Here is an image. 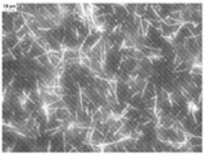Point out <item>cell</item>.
<instances>
[{
  "instance_id": "cell-3",
  "label": "cell",
  "mask_w": 204,
  "mask_h": 154,
  "mask_svg": "<svg viewBox=\"0 0 204 154\" xmlns=\"http://www.w3.org/2000/svg\"><path fill=\"white\" fill-rule=\"evenodd\" d=\"M149 28H150V23L141 17V23H140V36L142 39H148V33H149Z\"/></svg>"
},
{
  "instance_id": "cell-4",
  "label": "cell",
  "mask_w": 204,
  "mask_h": 154,
  "mask_svg": "<svg viewBox=\"0 0 204 154\" xmlns=\"http://www.w3.org/2000/svg\"><path fill=\"white\" fill-rule=\"evenodd\" d=\"M21 108L24 110V112H27L28 114L32 116V113L35 112V109H36V103H35V101H32V100L28 98L26 101H24V104H23Z\"/></svg>"
},
{
  "instance_id": "cell-5",
  "label": "cell",
  "mask_w": 204,
  "mask_h": 154,
  "mask_svg": "<svg viewBox=\"0 0 204 154\" xmlns=\"http://www.w3.org/2000/svg\"><path fill=\"white\" fill-rule=\"evenodd\" d=\"M82 5V11H83V14L85 17H86L87 22H94V19H92V8H91V4L89 3H81Z\"/></svg>"
},
{
  "instance_id": "cell-18",
  "label": "cell",
  "mask_w": 204,
  "mask_h": 154,
  "mask_svg": "<svg viewBox=\"0 0 204 154\" xmlns=\"http://www.w3.org/2000/svg\"><path fill=\"white\" fill-rule=\"evenodd\" d=\"M155 103H157V98H150L148 100L144 101V105H145V109H154L155 108Z\"/></svg>"
},
{
  "instance_id": "cell-6",
  "label": "cell",
  "mask_w": 204,
  "mask_h": 154,
  "mask_svg": "<svg viewBox=\"0 0 204 154\" xmlns=\"http://www.w3.org/2000/svg\"><path fill=\"white\" fill-rule=\"evenodd\" d=\"M55 116L58 119H61V121H64V119H67L68 117L71 116V112L70 109H68L67 107L66 108H58L57 112H55Z\"/></svg>"
},
{
  "instance_id": "cell-11",
  "label": "cell",
  "mask_w": 204,
  "mask_h": 154,
  "mask_svg": "<svg viewBox=\"0 0 204 154\" xmlns=\"http://www.w3.org/2000/svg\"><path fill=\"white\" fill-rule=\"evenodd\" d=\"M48 55H49V62H50V64H52L54 68H58L59 66L62 64V59L61 58H58V57H55V55H52L50 53H48Z\"/></svg>"
},
{
  "instance_id": "cell-23",
  "label": "cell",
  "mask_w": 204,
  "mask_h": 154,
  "mask_svg": "<svg viewBox=\"0 0 204 154\" xmlns=\"http://www.w3.org/2000/svg\"><path fill=\"white\" fill-rule=\"evenodd\" d=\"M136 42H134L129 37H125L123 39V42H122V48H126V49H130V48H135Z\"/></svg>"
},
{
  "instance_id": "cell-27",
  "label": "cell",
  "mask_w": 204,
  "mask_h": 154,
  "mask_svg": "<svg viewBox=\"0 0 204 154\" xmlns=\"http://www.w3.org/2000/svg\"><path fill=\"white\" fill-rule=\"evenodd\" d=\"M160 22H163L164 24H167V26H175V24H180V22H177V21H175V19H172V18H169V17H166L164 19H162Z\"/></svg>"
},
{
  "instance_id": "cell-12",
  "label": "cell",
  "mask_w": 204,
  "mask_h": 154,
  "mask_svg": "<svg viewBox=\"0 0 204 154\" xmlns=\"http://www.w3.org/2000/svg\"><path fill=\"white\" fill-rule=\"evenodd\" d=\"M28 32H30V27L26 24V26H23V27L18 32H15V36L18 37V40H22V39H24V37L28 35Z\"/></svg>"
},
{
  "instance_id": "cell-24",
  "label": "cell",
  "mask_w": 204,
  "mask_h": 154,
  "mask_svg": "<svg viewBox=\"0 0 204 154\" xmlns=\"http://www.w3.org/2000/svg\"><path fill=\"white\" fill-rule=\"evenodd\" d=\"M120 131L122 135H123V138H130V135H131V130L127 126H125V125H122L121 127H120Z\"/></svg>"
},
{
  "instance_id": "cell-16",
  "label": "cell",
  "mask_w": 204,
  "mask_h": 154,
  "mask_svg": "<svg viewBox=\"0 0 204 154\" xmlns=\"http://www.w3.org/2000/svg\"><path fill=\"white\" fill-rule=\"evenodd\" d=\"M189 71H190V76H203V67L193 66Z\"/></svg>"
},
{
  "instance_id": "cell-30",
  "label": "cell",
  "mask_w": 204,
  "mask_h": 154,
  "mask_svg": "<svg viewBox=\"0 0 204 154\" xmlns=\"http://www.w3.org/2000/svg\"><path fill=\"white\" fill-rule=\"evenodd\" d=\"M190 152L191 153H202L203 152V148H202V145H193V147H190Z\"/></svg>"
},
{
  "instance_id": "cell-2",
  "label": "cell",
  "mask_w": 204,
  "mask_h": 154,
  "mask_svg": "<svg viewBox=\"0 0 204 154\" xmlns=\"http://www.w3.org/2000/svg\"><path fill=\"white\" fill-rule=\"evenodd\" d=\"M23 26H26V19H24V17L22 14H19L18 17H15V18L13 19V31H14V33L18 32Z\"/></svg>"
},
{
  "instance_id": "cell-9",
  "label": "cell",
  "mask_w": 204,
  "mask_h": 154,
  "mask_svg": "<svg viewBox=\"0 0 204 154\" xmlns=\"http://www.w3.org/2000/svg\"><path fill=\"white\" fill-rule=\"evenodd\" d=\"M105 100H107V103H108V105L109 107H112V105H114V104H118V98H117V95L116 94H112V92H108L107 95H105Z\"/></svg>"
},
{
  "instance_id": "cell-13",
  "label": "cell",
  "mask_w": 204,
  "mask_h": 154,
  "mask_svg": "<svg viewBox=\"0 0 204 154\" xmlns=\"http://www.w3.org/2000/svg\"><path fill=\"white\" fill-rule=\"evenodd\" d=\"M103 153H117V148L114 143H109L103 145Z\"/></svg>"
},
{
  "instance_id": "cell-22",
  "label": "cell",
  "mask_w": 204,
  "mask_h": 154,
  "mask_svg": "<svg viewBox=\"0 0 204 154\" xmlns=\"http://www.w3.org/2000/svg\"><path fill=\"white\" fill-rule=\"evenodd\" d=\"M150 50V58H155V57H163V51L158 49V48H149Z\"/></svg>"
},
{
  "instance_id": "cell-26",
  "label": "cell",
  "mask_w": 204,
  "mask_h": 154,
  "mask_svg": "<svg viewBox=\"0 0 204 154\" xmlns=\"http://www.w3.org/2000/svg\"><path fill=\"white\" fill-rule=\"evenodd\" d=\"M114 144H116V148H117V153H127L122 140L121 141H116Z\"/></svg>"
},
{
  "instance_id": "cell-20",
  "label": "cell",
  "mask_w": 204,
  "mask_h": 154,
  "mask_svg": "<svg viewBox=\"0 0 204 154\" xmlns=\"http://www.w3.org/2000/svg\"><path fill=\"white\" fill-rule=\"evenodd\" d=\"M57 105L54 104H49V105H46L45 107V113H46V117H49V116H52V114H55V112H57Z\"/></svg>"
},
{
  "instance_id": "cell-21",
  "label": "cell",
  "mask_w": 204,
  "mask_h": 154,
  "mask_svg": "<svg viewBox=\"0 0 204 154\" xmlns=\"http://www.w3.org/2000/svg\"><path fill=\"white\" fill-rule=\"evenodd\" d=\"M121 126H122V122H121L120 119L117 118V119H116V122H114L112 126H109L108 131H109V132H113V134H114V132H117L118 130H120V127H121Z\"/></svg>"
},
{
  "instance_id": "cell-33",
  "label": "cell",
  "mask_w": 204,
  "mask_h": 154,
  "mask_svg": "<svg viewBox=\"0 0 204 154\" xmlns=\"http://www.w3.org/2000/svg\"><path fill=\"white\" fill-rule=\"evenodd\" d=\"M125 138H123V135L120 132V131H117V132H114V140L116 141H121V140H123Z\"/></svg>"
},
{
  "instance_id": "cell-29",
  "label": "cell",
  "mask_w": 204,
  "mask_h": 154,
  "mask_svg": "<svg viewBox=\"0 0 204 154\" xmlns=\"http://www.w3.org/2000/svg\"><path fill=\"white\" fill-rule=\"evenodd\" d=\"M145 57H144V54L141 53V51H139V50H136L135 49V54H134V59L135 61H138V62H140L141 59H144Z\"/></svg>"
},
{
  "instance_id": "cell-1",
  "label": "cell",
  "mask_w": 204,
  "mask_h": 154,
  "mask_svg": "<svg viewBox=\"0 0 204 154\" xmlns=\"http://www.w3.org/2000/svg\"><path fill=\"white\" fill-rule=\"evenodd\" d=\"M104 136L105 135L103 132H100L99 130H96V128H92V130H91L90 144L91 145H104Z\"/></svg>"
},
{
  "instance_id": "cell-31",
  "label": "cell",
  "mask_w": 204,
  "mask_h": 154,
  "mask_svg": "<svg viewBox=\"0 0 204 154\" xmlns=\"http://www.w3.org/2000/svg\"><path fill=\"white\" fill-rule=\"evenodd\" d=\"M92 153H103V145H92Z\"/></svg>"
},
{
  "instance_id": "cell-8",
  "label": "cell",
  "mask_w": 204,
  "mask_h": 154,
  "mask_svg": "<svg viewBox=\"0 0 204 154\" xmlns=\"http://www.w3.org/2000/svg\"><path fill=\"white\" fill-rule=\"evenodd\" d=\"M190 15H191V12L188 9V6H186L184 11H181V12H180L181 23H182V24H185V23H189V22H190Z\"/></svg>"
},
{
  "instance_id": "cell-15",
  "label": "cell",
  "mask_w": 204,
  "mask_h": 154,
  "mask_svg": "<svg viewBox=\"0 0 204 154\" xmlns=\"http://www.w3.org/2000/svg\"><path fill=\"white\" fill-rule=\"evenodd\" d=\"M107 23V19H105V15H99L98 18H95L94 19V24L96 26V27L99 28V31H100V28L103 27V26Z\"/></svg>"
},
{
  "instance_id": "cell-14",
  "label": "cell",
  "mask_w": 204,
  "mask_h": 154,
  "mask_svg": "<svg viewBox=\"0 0 204 154\" xmlns=\"http://www.w3.org/2000/svg\"><path fill=\"white\" fill-rule=\"evenodd\" d=\"M189 144L191 145H202L203 144V139H202V136H195V135H191L190 136V139L188 140Z\"/></svg>"
},
{
  "instance_id": "cell-32",
  "label": "cell",
  "mask_w": 204,
  "mask_h": 154,
  "mask_svg": "<svg viewBox=\"0 0 204 154\" xmlns=\"http://www.w3.org/2000/svg\"><path fill=\"white\" fill-rule=\"evenodd\" d=\"M181 63H182V59H181L180 57H178V55L176 54V55H175V61H173V67L176 68V67H178V66H180Z\"/></svg>"
},
{
  "instance_id": "cell-28",
  "label": "cell",
  "mask_w": 204,
  "mask_h": 154,
  "mask_svg": "<svg viewBox=\"0 0 204 154\" xmlns=\"http://www.w3.org/2000/svg\"><path fill=\"white\" fill-rule=\"evenodd\" d=\"M91 121H101V122H103V114H101L100 110H98L96 113L92 114V117H91Z\"/></svg>"
},
{
  "instance_id": "cell-10",
  "label": "cell",
  "mask_w": 204,
  "mask_h": 154,
  "mask_svg": "<svg viewBox=\"0 0 204 154\" xmlns=\"http://www.w3.org/2000/svg\"><path fill=\"white\" fill-rule=\"evenodd\" d=\"M35 61L37 62V63H40L42 67H48L49 64H50V62H49V55H48V53H45V54H42V55H40V57H37V58H35Z\"/></svg>"
},
{
  "instance_id": "cell-7",
  "label": "cell",
  "mask_w": 204,
  "mask_h": 154,
  "mask_svg": "<svg viewBox=\"0 0 204 154\" xmlns=\"http://www.w3.org/2000/svg\"><path fill=\"white\" fill-rule=\"evenodd\" d=\"M193 61H186V62H182L178 67L175 68V72H182V71H189L190 68L193 67Z\"/></svg>"
},
{
  "instance_id": "cell-17",
  "label": "cell",
  "mask_w": 204,
  "mask_h": 154,
  "mask_svg": "<svg viewBox=\"0 0 204 154\" xmlns=\"http://www.w3.org/2000/svg\"><path fill=\"white\" fill-rule=\"evenodd\" d=\"M145 8H147V4H136L135 14L139 15V17H144V15H145Z\"/></svg>"
},
{
  "instance_id": "cell-19",
  "label": "cell",
  "mask_w": 204,
  "mask_h": 154,
  "mask_svg": "<svg viewBox=\"0 0 204 154\" xmlns=\"http://www.w3.org/2000/svg\"><path fill=\"white\" fill-rule=\"evenodd\" d=\"M123 6H125V9H126V12H127V14H129V15H134L135 14V12H136V4L126 3V4H123Z\"/></svg>"
},
{
  "instance_id": "cell-25",
  "label": "cell",
  "mask_w": 204,
  "mask_h": 154,
  "mask_svg": "<svg viewBox=\"0 0 204 154\" xmlns=\"http://www.w3.org/2000/svg\"><path fill=\"white\" fill-rule=\"evenodd\" d=\"M109 143H116V140H114V134L108 131L104 136V144H109Z\"/></svg>"
}]
</instances>
